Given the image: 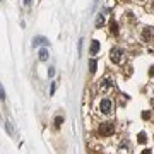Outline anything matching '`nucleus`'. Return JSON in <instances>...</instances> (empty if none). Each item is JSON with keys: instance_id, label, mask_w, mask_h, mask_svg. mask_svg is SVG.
I'll list each match as a JSON object with an SVG mask.
<instances>
[{"instance_id": "f257e3e1", "label": "nucleus", "mask_w": 154, "mask_h": 154, "mask_svg": "<svg viewBox=\"0 0 154 154\" xmlns=\"http://www.w3.org/2000/svg\"><path fill=\"white\" fill-rule=\"evenodd\" d=\"M113 132H115V127H113V123H111V122H105V123L99 125V134L105 135V137L113 135Z\"/></svg>"}, {"instance_id": "f03ea898", "label": "nucleus", "mask_w": 154, "mask_h": 154, "mask_svg": "<svg viewBox=\"0 0 154 154\" xmlns=\"http://www.w3.org/2000/svg\"><path fill=\"white\" fill-rule=\"evenodd\" d=\"M122 55H123V51L120 48H116V46H113L111 51H110V58H111V62H115V64H120L122 62Z\"/></svg>"}, {"instance_id": "7ed1b4c3", "label": "nucleus", "mask_w": 154, "mask_h": 154, "mask_svg": "<svg viewBox=\"0 0 154 154\" xmlns=\"http://www.w3.org/2000/svg\"><path fill=\"white\" fill-rule=\"evenodd\" d=\"M99 110H101L103 113L110 115V113H111V110H113L111 101H110V99H101V103H99Z\"/></svg>"}, {"instance_id": "20e7f679", "label": "nucleus", "mask_w": 154, "mask_h": 154, "mask_svg": "<svg viewBox=\"0 0 154 154\" xmlns=\"http://www.w3.org/2000/svg\"><path fill=\"white\" fill-rule=\"evenodd\" d=\"M98 51H99V41H98V40H93V41H91L89 53H91V55H96Z\"/></svg>"}, {"instance_id": "39448f33", "label": "nucleus", "mask_w": 154, "mask_h": 154, "mask_svg": "<svg viewBox=\"0 0 154 154\" xmlns=\"http://www.w3.org/2000/svg\"><path fill=\"white\" fill-rule=\"evenodd\" d=\"M40 45H48V41L45 40V38H41V36L33 40V46H40Z\"/></svg>"}, {"instance_id": "423d86ee", "label": "nucleus", "mask_w": 154, "mask_h": 154, "mask_svg": "<svg viewBox=\"0 0 154 154\" xmlns=\"http://www.w3.org/2000/svg\"><path fill=\"white\" fill-rule=\"evenodd\" d=\"M48 50L46 48H43V50H40V60L41 62H46V60H48Z\"/></svg>"}, {"instance_id": "0eeeda50", "label": "nucleus", "mask_w": 154, "mask_h": 154, "mask_svg": "<svg viewBox=\"0 0 154 154\" xmlns=\"http://www.w3.org/2000/svg\"><path fill=\"white\" fill-rule=\"evenodd\" d=\"M111 87V81L110 79H105V81H101V89H110Z\"/></svg>"}, {"instance_id": "6e6552de", "label": "nucleus", "mask_w": 154, "mask_h": 154, "mask_svg": "<svg viewBox=\"0 0 154 154\" xmlns=\"http://www.w3.org/2000/svg\"><path fill=\"white\" fill-rule=\"evenodd\" d=\"M110 29H111V33H113V34H116V33H118V24H116V21H111V22H110Z\"/></svg>"}, {"instance_id": "1a4fd4ad", "label": "nucleus", "mask_w": 154, "mask_h": 154, "mask_svg": "<svg viewBox=\"0 0 154 154\" xmlns=\"http://www.w3.org/2000/svg\"><path fill=\"white\" fill-rule=\"evenodd\" d=\"M89 70H91V74L96 72V60H94V58H91L89 60Z\"/></svg>"}, {"instance_id": "9d476101", "label": "nucleus", "mask_w": 154, "mask_h": 154, "mask_svg": "<svg viewBox=\"0 0 154 154\" xmlns=\"http://www.w3.org/2000/svg\"><path fill=\"white\" fill-rule=\"evenodd\" d=\"M137 140H139V144H146V142H147V135L142 132V134H139V139H137Z\"/></svg>"}, {"instance_id": "9b49d317", "label": "nucleus", "mask_w": 154, "mask_h": 154, "mask_svg": "<svg viewBox=\"0 0 154 154\" xmlns=\"http://www.w3.org/2000/svg\"><path fill=\"white\" fill-rule=\"evenodd\" d=\"M103 22H105V16H103V14H99V17H98V21H96V26H98V27H101Z\"/></svg>"}, {"instance_id": "f8f14e48", "label": "nucleus", "mask_w": 154, "mask_h": 154, "mask_svg": "<svg viewBox=\"0 0 154 154\" xmlns=\"http://www.w3.org/2000/svg\"><path fill=\"white\" fill-rule=\"evenodd\" d=\"M55 89H57V84H55V82H51V87H50V94H53V93H55Z\"/></svg>"}, {"instance_id": "ddd939ff", "label": "nucleus", "mask_w": 154, "mask_h": 154, "mask_svg": "<svg viewBox=\"0 0 154 154\" xmlns=\"http://www.w3.org/2000/svg\"><path fill=\"white\" fill-rule=\"evenodd\" d=\"M60 123H62V118H60V116H58L57 120H55V125H57V127H60Z\"/></svg>"}, {"instance_id": "4468645a", "label": "nucleus", "mask_w": 154, "mask_h": 154, "mask_svg": "<svg viewBox=\"0 0 154 154\" xmlns=\"http://www.w3.org/2000/svg\"><path fill=\"white\" fill-rule=\"evenodd\" d=\"M48 75H50V77H53V75H55V70H53V69H50V70H48Z\"/></svg>"}, {"instance_id": "2eb2a0df", "label": "nucleus", "mask_w": 154, "mask_h": 154, "mask_svg": "<svg viewBox=\"0 0 154 154\" xmlns=\"http://www.w3.org/2000/svg\"><path fill=\"white\" fill-rule=\"evenodd\" d=\"M0 94H2V101L5 99V91H4V87H2V91H0Z\"/></svg>"}, {"instance_id": "dca6fc26", "label": "nucleus", "mask_w": 154, "mask_h": 154, "mask_svg": "<svg viewBox=\"0 0 154 154\" xmlns=\"http://www.w3.org/2000/svg\"><path fill=\"white\" fill-rule=\"evenodd\" d=\"M142 116H144V118H149V116H151V113H149V111H146V113H142Z\"/></svg>"}, {"instance_id": "f3484780", "label": "nucleus", "mask_w": 154, "mask_h": 154, "mask_svg": "<svg viewBox=\"0 0 154 154\" xmlns=\"http://www.w3.org/2000/svg\"><path fill=\"white\" fill-rule=\"evenodd\" d=\"M149 75H154V67H151V70H149Z\"/></svg>"}, {"instance_id": "a211bd4d", "label": "nucleus", "mask_w": 154, "mask_h": 154, "mask_svg": "<svg viewBox=\"0 0 154 154\" xmlns=\"http://www.w3.org/2000/svg\"><path fill=\"white\" fill-rule=\"evenodd\" d=\"M142 154H151V151H149V149H146V151H142Z\"/></svg>"}, {"instance_id": "6ab92c4d", "label": "nucleus", "mask_w": 154, "mask_h": 154, "mask_svg": "<svg viewBox=\"0 0 154 154\" xmlns=\"http://www.w3.org/2000/svg\"><path fill=\"white\" fill-rule=\"evenodd\" d=\"M24 4H26V5H29V4H31V0H24Z\"/></svg>"}]
</instances>
